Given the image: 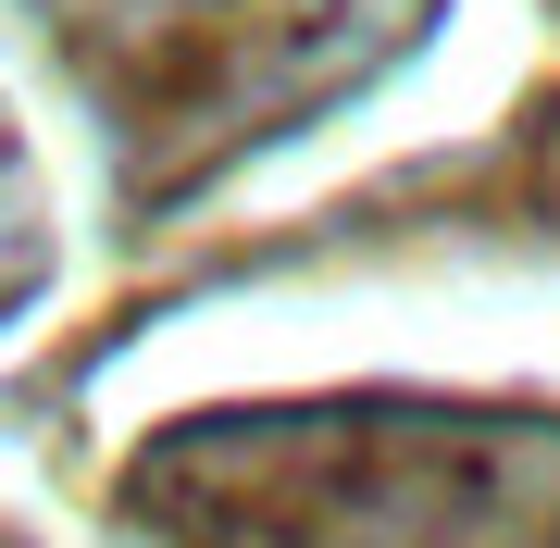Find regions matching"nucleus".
Returning <instances> with one entry per match:
<instances>
[{
  "label": "nucleus",
  "mask_w": 560,
  "mask_h": 548,
  "mask_svg": "<svg viewBox=\"0 0 560 548\" xmlns=\"http://www.w3.org/2000/svg\"><path fill=\"white\" fill-rule=\"evenodd\" d=\"M125 13H150V0H125Z\"/></svg>",
  "instance_id": "obj_1"
}]
</instances>
